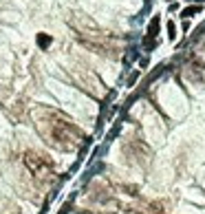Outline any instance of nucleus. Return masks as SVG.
Instances as JSON below:
<instances>
[{"label": "nucleus", "instance_id": "f257e3e1", "mask_svg": "<svg viewBox=\"0 0 205 214\" xmlns=\"http://www.w3.org/2000/svg\"><path fill=\"white\" fill-rule=\"evenodd\" d=\"M71 26L75 29L77 38H79V42L93 49L95 53H104V55H117L121 44H119V40L115 35H111L108 31L99 29L95 22H90L88 18L84 16H73L71 18Z\"/></svg>", "mask_w": 205, "mask_h": 214}, {"label": "nucleus", "instance_id": "f03ea898", "mask_svg": "<svg viewBox=\"0 0 205 214\" xmlns=\"http://www.w3.org/2000/svg\"><path fill=\"white\" fill-rule=\"evenodd\" d=\"M38 128L42 130V135L51 143L60 146V148H75L82 139L79 130L66 117L53 113V111H42L38 115Z\"/></svg>", "mask_w": 205, "mask_h": 214}, {"label": "nucleus", "instance_id": "7ed1b4c3", "mask_svg": "<svg viewBox=\"0 0 205 214\" xmlns=\"http://www.w3.org/2000/svg\"><path fill=\"white\" fill-rule=\"evenodd\" d=\"M75 79L82 84V88H86L88 93H93V95H99L102 93V84L99 79L95 77L86 66H79V69H75Z\"/></svg>", "mask_w": 205, "mask_h": 214}]
</instances>
